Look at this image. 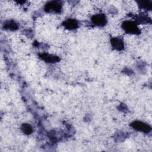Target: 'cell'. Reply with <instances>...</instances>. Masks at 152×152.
<instances>
[{
  "instance_id": "obj_1",
  "label": "cell",
  "mask_w": 152,
  "mask_h": 152,
  "mask_svg": "<svg viewBox=\"0 0 152 152\" xmlns=\"http://www.w3.org/2000/svg\"><path fill=\"white\" fill-rule=\"evenodd\" d=\"M44 10L48 13L60 14L62 10V4L58 1H48L45 5Z\"/></svg>"
},
{
  "instance_id": "obj_2",
  "label": "cell",
  "mask_w": 152,
  "mask_h": 152,
  "mask_svg": "<svg viewBox=\"0 0 152 152\" xmlns=\"http://www.w3.org/2000/svg\"><path fill=\"white\" fill-rule=\"evenodd\" d=\"M122 28L127 34H139L141 33L138 24L134 21L125 20L123 21L122 23Z\"/></svg>"
},
{
  "instance_id": "obj_3",
  "label": "cell",
  "mask_w": 152,
  "mask_h": 152,
  "mask_svg": "<svg viewBox=\"0 0 152 152\" xmlns=\"http://www.w3.org/2000/svg\"><path fill=\"white\" fill-rule=\"evenodd\" d=\"M130 126L135 131L145 134L149 133L151 131V127L150 125L141 121H133L130 124Z\"/></svg>"
},
{
  "instance_id": "obj_4",
  "label": "cell",
  "mask_w": 152,
  "mask_h": 152,
  "mask_svg": "<svg viewBox=\"0 0 152 152\" xmlns=\"http://www.w3.org/2000/svg\"><path fill=\"white\" fill-rule=\"evenodd\" d=\"M91 21L93 24L97 27H103L107 22V17L103 13H99L93 15L91 17Z\"/></svg>"
},
{
  "instance_id": "obj_5",
  "label": "cell",
  "mask_w": 152,
  "mask_h": 152,
  "mask_svg": "<svg viewBox=\"0 0 152 152\" xmlns=\"http://www.w3.org/2000/svg\"><path fill=\"white\" fill-rule=\"evenodd\" d=\"M62 25L65 28L69 30H75L79 27V23L78 21L75 18H67L65 20H64Z\"/></svg>"
},
{
  "instance_id": "obj_6",
  "label": "cell",
  "mask_w": 152,
  "mask_h": 152,
  "mask_svg": "<svg viewBox=\"0 0 152 152\" xmlns=\"http://www.w3.org/2000/svg\"><path fill=\"white\" fill-rule=\"evenodd\" d=\"M110 42L113 49L121 51L124 49V42L122 38L119 37H113L110 39Z\"/></svg>"
},
{
  "instance_id": "obj_7",
  "label": "cell",
  "mask_w": 152,
  "mask_h": 152,
  "mask_svg": "<svg viewBox=\"0 0 152 152\" xmlns=\"http://www.w3.org/2000/svg\"><path fill=\"white\" fill-rule=\"evenodd\" d=\"M39 57L42 60L44 61L45 62H46L47 63H50V64L58 62L60 60L58 56L52 55V54H50V53H45V52L39 53Z\"/></svg>"
},
{
  "instance_id": "obj_8",
  "label": "cell",
  "mask_w": 152,
  "mask_h": 152,
  "mask_svg": "<svg viewBox=\"0 0 152 152\" xmlns=\"http://www.w3.org/2000/svg\"><path fill=\"white\" fill-rule=\"evenodd\" d=\"M18 23L14 20H5L2 24V28L5 30L15 31L18 28Z\"/></svg>"
},
{
  "instance_id": "obj_9",
  "label": "cell",
  "mask_w": 152,
  "mask_h": 152,
  "mask_svg": "<svg viewBox=\"0 0 152 152\" xmlns=\"http://www.w3.org/2000/svg\"><path fill=\"white\" fill-rule=\"evenodd\" d=\"M134 21L137 24H145L151 23V18L144 12H141L136 16Z\"/></svg>"
},
{
  "instance_id": "obj_10",
  "label": "cell",
  "mask_w": 152,
  "mask_h": 152,
  "mask_svg": "<svg viewBox=\"0 0 152 152\" xmlns=\"http://www.w3.org/2000/svg\"><path fill=\"white\" fill-rule=\"evenodd\" d=\"M139 7L145 11L151 10L152 8L151 1H140L137 2Z\"/></svg>"
},
{
  "instance_id": "obj_11",
  "label": "cell",
  "mask_w": 152,
  "mask_h": 152,
  "mask_svg": "<svg viewBox=\"0 0 152 152\" xmlns=\"http://www.w3.org/2000/svg\"><path fill=\"white\" fill-rule=\"evenodd\" d=\"M22 132L26 135H30L33 131V128L28 123H23L21 126Z\"/></svg>"
},
{
  "instance_id": "obj_12",
  "label": "cell",
  "mask_w": 152,
  "mask_h": 152,
  "mask_svg": "<svg viewBox=\"0 0 152 152\" xmlns=\"http://www.w3.org/2000/svg\"><path fill=\"white\" fill-rule=\"evenodd\" d=\"M127 137V135L124 132H118L115 134V138L118 141H122Z\"/></svg>"
},
{
  "instance_id": "obj_13",
  "label": "cell",
  "mask_w": 152,
  "mask_h": 152,
  "mask_svg": "<svg viewBox=\"0 0 152 152\" xmlns=\"http://www.w3.org/2000/svg\"><path fill=\"white\" fill-rule=\"evenodd\" d=\"M124 72H125V74H126L127 75H131L133 73L131 69H129V68H125V69H124Z\"/></svg>"
}]
</instances>
